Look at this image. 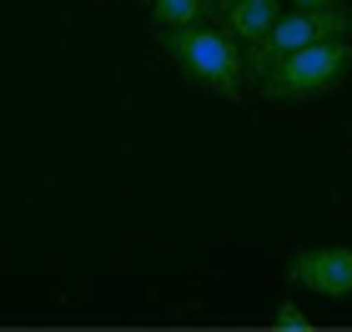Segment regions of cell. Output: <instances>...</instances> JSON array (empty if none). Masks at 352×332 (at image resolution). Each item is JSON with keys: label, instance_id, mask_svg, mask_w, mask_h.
I'll list each match as a JSON object with an SVG mask.
<instances>
[{"label": "cell", "instance_id": "6da1fadb", "mask_svg": "<svg viewBox=\"0 0 352 332\" xmlns=\"http://www.w3.org/2000/svg\"><path fill=\"white\" fill-rule=\"evenodd\" d=\"M162 45L171 51V60L182 66V76L191 86L212 91V96H221V101H242L247 60H242V41H236L232 30L176 25V30H162Z\"/></svg>", "mask_w": 352, "mask_h": 332}, {"label": "cell", "instance_id": "7a4b0ae2", "mask_svg": "<svg viewBox=\"0 0 352 332\" xmlns=\"http://www.w3.org/2000/svg\"><path fill=\"white\" fill-rule=\"evenodd\" d=\"M352 71V41H317V45H302V51L282 56L277 66L262 76V101H307V96H322V91L342 86Z\"/></svg>", "mask_w": 352, "mask_h": 332}, {"label": "cell", "instance_id": "3957f363", "mask_svg": "<svg viewBox=\"0 0 352 332\" xmlns=\"http://www.w3.org/2000/svg\"><path fill=\"white\" fill-rule=\"evenodd\" d=\"M338 36H352V15L342 5H312V10H282L277 25L267 30L262 41H252L242 60H247V76H267L282 56L302 51V45H317V41H338Z\"/></svg>", "mask_w": 352, "mask_h": 332}, {"label": "cell", "instance_id": "277c9868", "mask_svg": "<svg viewBox=\"0 0 352 332\" xmlns=\"http://www.w3.org/2000/svg\"><path fill=\"white\" fill-rule=\"evenodd\" d=\"M287 277L327 302L352 297V247H302L287 262Z\"/></svg>", "mask_w": 352, "mask_h": 332}, {"label": "cell", "instance_id": "5b68a950", "mask_svg": "<svg viewBox=\"0 0 352 332\" xmlns=\"http://www.w3.org/2000/svg\"><path fill=\"white\" fill-rule=\"evenodd\" d=\"M277 15H282V0H236L221 21H227V30L242 45H252V41H262L267 30L277 25Z\"/></svg>", "mask_w": 352, "mask_h": 332}, {"label": "cell", "instance_id": "8992f818", "mask_svg": "<svg viewBox=\"0 0 352 332\" xmlns=\"http://www.w3.org/2000/svg\"><path fill=\"white\" fill-rule=\"evenodd\" d=\"M201 0H151V21L156 30H176V25H197L201 21Z\"/></svg>", "mask_w": 352, "mask_h": 332}, {"label": "cell", "instance_id": "52a82bcc", "mask_svg": "<svg viewBox=\"0 0 352 332\" xmlns=\"http://www.w3.org/2000/svg\"><path fill=\"white\" fill-rule=\"evenodd\" d=\"M272 327H282V332H307L312 318L292 302V297H287V302H277V312H272Z\"/></svg>", "mask_w": 352, "mask_h": 332}, {"label": "cell", "instance_id": "ba28073f", "mask_svg": "<svg viewBox=\"0 0 352 332\" xmlns=\"http://www.w3.org/2000/svg\"><path fill=\"white\" fill-rule=\"evenodd\" d=\"M201 5H206V10H212V15H227V10L236 5V0H201Z\"/></svg>", "mask_w": 352, "mask_h": 332}, {"label": "cell", "instance_id": "9c48e42d", "mask_svg": "<svg viewBox=\"0 0 352 332\" xmlns=\"http://www.w3.org/2000/svg\"><path fill=\"white\" fill-rule=\"evenodd\" d=\"M287 5H297V10H312V5H338V0H287Z\"/></svg>", "mask_w": 352, "mask_h": 332}]
</instances>
